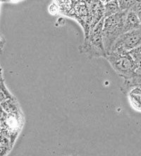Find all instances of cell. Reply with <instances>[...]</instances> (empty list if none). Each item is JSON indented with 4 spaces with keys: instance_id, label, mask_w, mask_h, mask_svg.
<instances>
[{
    "instance_id": "6da1fadb",
    "label": "cell",
    "mask_w": 141,
    "mask_h": 156,
    "mask_svg": "<svg viewBox=\"0 0 141 156\" xmlns=\"http://www.w3.org/2000/svg\"><path fill=\"white\" fill-rule=\"evenodd\" d=\"M127 11L104 18L102 29V38L107 55L110 52L116 40L124 33V21Z\"/></svg>"
},
{
    "instance_id": "7a4b0ae2",
    "label": "cell",
    "mask_w": 141,
    "mask_h": 156,
    "mask_svg": "<svg viewBox=\"0 0 141 156\" xmlns=\"http://www.w3.org/2000/svg\"><path fill=\"white\" fill-rule=\"evenodd\" d=\"M104 18L100 20L96 25L89 31L88 35L85 37V41L80 46L81 53L86 55L90 58L107 57L102 38V29Z\"/></svg>"
},
{
    "instance_id": "3957f363",
    "label": "cell",
    "mask_w": 141,
    "mask_h": 156,
    "mask_svg": "<svg viewBox=\"0 0 141 156\" xmlns=\"http://www.w3.org/2000/svg\"><path fill=\"white\" fill-rule=\"evenodd\" d=\"M106 59L116 73L124 80L137 74L136 63L129 52L111 51L107 55Z\"/></svg>"
},
{
    "instance_id": "277c9868",
    "label": "cell",
    "mask_w": 141,
    "mask_h": 156,
    "mask_svg": "<svg viewBox=\"0 0 141 156\" xmlns=\"http://www.w3.org/2000/svg\"><path fill=\"white\" fill-rule=\"evenodd\" d=\"M141 44V28L125 32L116 40L111 51L130 52Z\"/></svg>"
},
{
    "instance_id": "5b68a950",
    "label": "cell",
    "mask_w": 141,
    "mask_h": 156,
    "mask_svg": "<svg viewBox=\"0 0 141 156\" xmlns=\"http://www.w3.org/2000/svg\"><path fill=\"white\" fill-rule=\"evenodd\" d=\"M128 98L129 104L133 110L141 112V88L134 86L125 93Z\"/></svg>"
},
{
    "instance_id": "8992f818",
    "label": "cell",
    "mask_w": 141,
    "mask_h": 156,
    "mask_svg": "<svg viewBox=\"0 0 141 156\" xmlns=\"http://www.w3.org/2000/svg\"><path fill=\"white\" fill-rule=\"evenodd\" d=\"M140 28V22L137 13L133 10L127 11L124 21V33Z\"/></svg>"
},
{
    "instance_id": "52a82bcc",
    "label": "cell",
    "mask_w": 141,
    "mask_h": 156,
    "mask_svg": "<svg viewBox=\"0 0 141 156\" xmlns=\"http://www.w3.org/2000/svg\"><path fill=\"white\" fill-rule=\"evenodd\" d=\"M1 106L4 110L8 114H19L21 113V109L16 99L14 97L10 98L5 101L2 102Z\"/></svg>"
},
{
    "instance_id": "ba28073f",
    "label": "cell",
    "mask_w": 141,
    "mask_h": 156,
    "mask_svg": "<svg viewBox=\"0 0 141 156\" xmlns=\"http://www.w3.org/2000/svg\"><path fill=\"white\" fill-rule=\"evenodd\" d=\"M104 18L117 14L121 12L118 1H111L104 4Z\"/></svg>"
},
{
    "instance_id": "9c48e42d",
    "label": "cell",
    "mask_w": 141,
    "mask_h": 156,
    "mask_svg": "<svg viewBox=\"0 0 141 156\" xmlns=\"http://www.w3.org/2000/svg\"><path fill=\"white\" fill-rule=\"evenodd\" d=\"M138 86L141 88V76L139 74H136L135 76L132 77L131 79L124 80L123 86H122V91L124 93L126 92V90L132 86Z\"/></svg>"
},
{
    "instance_id": "30bf717a",
    "label": "cell",
    "mask_w": 141,
    "mask_h": 156,
    "mask_svg": "<svg viewBox=\"0 0 141 156\" xmlns=\"http://www.w3.org/2000/svg\"><path fill=\"white\" fill-rule=\"evenodd\" d=\"M130 55L133 57L136 65V73L141 76V44L130 51Z\"/></svg>"
},
{
    "instance_id": "8fae6325",
    "label": "cell",
    "mask_w": 141,
    "mask_h": 156,
    "mask_svg": "<svg viewBox=\"0 0 141 156\" xmlns=\"http://www.w3.org/2000/svg\"><path fill=\"white\" fill-rule=\"evenodd\" d=\"M13 95L10 93V91L9 90V89L6 87L4 80L2 79L0 81V104L2 102L5 101L6 100H7L10 98H12Z\"/></svg>"
},
{
    "instance_id": "7c38bea8",
    "label": "cell",
    "mask_w": 141,
    "mask_h": 156,
    "mask_svg": "<svg viewBox=\"0 0 141 156\" xmlns=\"http://www.w3.org/2000/svg\"><path fill=\"white\" fill-rule=\"evenodd\" d=\"M136 0H118V5H119L121 11H129L131 10Z\"/></svg>"
},
{
    "instance_id": "4fadbf2b",
    "label": "cell",
    "mask_w": 141,
    "mask_h": 156,
    "mask_svg": "<svg viewBox=\"0 0 141 156\" xmlns=\"http://www.w3.org/2000/svg\"><path fill=\"white\" fill-rule=\"evenodd\" d=\"M131 10H133L136 12L141 10V0H136L135 4H134L133 7H132Z\"/></svg>"
},
{
    "instance_id": "5bb4252c",
    "label": "cell",
    "mask_w": 141,
    "mask_h": 156,
    "mask_svg": "<svg viewBox=\"0 0 141 156\" xmlns=\"http://www.w3.org/2000/svg\"><path fill=\"white\" fill-rule=\"evenodd\" d=\"M9 152V151L2 146L1 144H0V155H5L7 154Z\"/></svg>"
},
{
    "instance_id": "9a60e30c",
    "label": "cell",
    "mask_w": 141,
    "mask_h": 156,
    "mask_svg": "<svg viewBox=\"0 0 141 156\" xmlns=\"http://www.w3.org/2000/svg\"><path fill=\"white\" fill-rule=\"evenodd\" d=\"M4 44H5V41H4V39H2V38L0 39V52H1L2 49L4 48Z\"/></svg>"
},
{
    "instance_id": "2e32d148",
    "label": "cell",
    "mask_w": 141,
    "mask_h": 156,
    "mask_svg": "<svg viewBox=\"0 0 141 156\" xmlns=\"http://www.w3.org/2000/svg\"><path fill=\"white\" fill-rule=\"evenodd\" d=\"M137 13V15L138 16V19L140 20V25H141V10L140 11H138V12H136Z\"/></svg>"
},
{
    "instance_id": "e0dca14e",
    "label": "cell",
    "mask_w": 141,
    "mask_h": 156,
    "mask_svg": "<svg viewBox=\"0 0 141 156\" xmlns=\"http://www.w3.org/2000/svg\"><path fill=\"white\" fill-rule=\"evenodd\" d=\"M3 70H2L1 71H0V81H2V79H4V78H3Z\"/></svg>"
},
{
    "instance_id": "ac0fdd59",
    "label": "cell",
    "mask_w": 141,
    "mask_h": 156,
    "mask_svg": "<svg viewBox=\"0 0 141 156\" xmlns=\"http://www.w3.org/2000/svg\"><path fill=\"white\" fill-rule=\"evenodd\" d=\"M111 1H118V0H104V3H103V4H105V3H107V2H111Z\"/></svg>"
},
{
    "instance_id": "d6986e66",
    "label": "cell",
    "mask_w": 141,
    "mask_h": 156,
    "mask_svg": "<svg viewBox=\"0 0 141 156\" xmlns=\"http://www.w3.org/2000/svg\"><path fill=\"white\" fill-rule=\"evenodd\" d=\"M100 1H101V2H102V3L103 4V3H104V0H100Z\"/></svg>"
},
{
    "instance_id": "ffe728a7",
    "label": "cell",
    "mask_w": 141,
    "mask_h": 156,
    "mask_svg": "<svg viewBox=\"0 0 141 156\" xmlns=\"http://www.w3.org/2000/svg\"><path fill=\"white\" fill-rule=\"evenodd\" d=\"M2 129V126H1V122H0V130H1Z\"/></svg>"
},
{
    "instance_id": "44dd1931",
    "label": "cell",
    "mask_w": 141,
    "mask_h": 156,
    "mask_svg": "<svg viewBox=\"0 0 141 156\" xmlns=\"http://www.w3.org/2000/svg\"><path fill=\"white\" fill-rule=\"evenodd\" d=\"M2 68H1V67H0V71H2Z\"/></svg>"
},
{
    "instance_id": "7402d4cb",
    "label": "cell",
    "mask_w": 141,
    "mask_h": 156,
    "mask_svg": "<svg viewBox=\"0 0 141 156\" xmlns=\"http://www.w3.org/2000/svg\"><path fill=\"white\" fill-rule=\"evenodd\" d=\"M2 38V37H0V39H1Z\"/></svg>"
}]
</instances>
